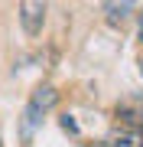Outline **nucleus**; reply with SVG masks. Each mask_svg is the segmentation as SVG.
<instances>
[{
    "instance_id": "obj_9",
    "label": "nucleus",
    "mask_w": 143,
    "mask_h": 147,
    "mask_svg": "<svg viewBox=\"0 0 143 147\" xmlns=\"http://www.w3.org/2000/svg\"><path fill=\"white\" fill-rule=\"evenodd\" d=\"M140 75H143V65H140Z\"/></svg>"
},
{
    "instance_id": "obj_1",
    "label": "nucleus",
    "mask_w": 143,
    "mask_h": 147,
    "mask_svg": "<svg viewBox=\"0 0 143 147\" xmlns=\"http://www.w3.org/2000/svg\"><path fill=\"white\" fill-rule=\"evenodd\" d=\"M20 23H23V30L29 36H39L43 33V23H46V3H39V0L20 3Z\"/></svg>"
},
{
    "instance_id": "obj_10",
    "label": "nucleus",
    "mask_w": 143,
    "mask_h": 147,
    "mask_svg": "<svg viewBox=\"0 0 143 147\" xmlns=\"http://www.w3.org/2000/svg\"><path fill=\"white\" fill-rule=\"evenodd\" d=\"M0 147H3V144H0Z\"/></svg>"
},
{
    "instance_id": "obj_5",
    "label": "nucleus",
    "mask_w": 143,
    "mask_h": 147,
    "mask_svg": "<svg viewBox=\"0 0 143 147\" xmlns=\"http://www.w3.org/2000/svg\"><path fill=\"white\" fill-rule=\"evenodd\" d=\"M130 10H133V3H104V13L111 23H124L130 16Z\"/></svg>"
},
{
    "instance_id": "obj_3",
    "label": "nucleus",
    "mask_w": 143,
    "mask_h": 147,
    "mask_svg": "<svg viewBox=\"0 0 143 147\" xmlns=\"http://www.w3.org/2000/svg\"><path fill=\"white\" fill-rule=\"evenodd\" d=\"M29 105L39 111V115H46V111H52L59 105V92L52 88V85H39L36 92H33V98H29Z\"/></svg>"
},
{
    "instance_id": "obj_6",
    "label": "nucleus",
    "mask_w": 143,
    "mask_h": 147,
    "mask_svg": "<svg viewBox=\"0 0 143 147\" xmlns=\"http://www.w3.org/2000/svg\"><path fill=\"white\" fill-rule=\"evenodd\" d=\"M114 147H140V137L137 134H120V137H117V141H114Z\"/></svg>"
},
{
    "instance_id": "obj_4",
    "label": "nucleus",
    "mask_w": 143,
    "mask_h": 147,
    "mask_svg": "<svg viewBox=\"0 0 143 147\" xmlns=\"http://www.w3.org/2000/svg\"><path fill=\"white\" fill-rule=\"evenodd\" d=\"M39 121H43V115H39L33 105H26V111H23V141L29 144V137H33V131L39 127Z\"/></svg>"
},
{
    "instance_id": "obj_2",
    "label": "nucleus",
    "mask_w": 143,
    "mask_h": 147,
    "mask_svg": "<svg viewBox=\"0 0 143 147\" xmlns=\"http://www.w3.org/2000/svg\"><path fill=\"white\" fill-rule=\"evenodd\" d=\"M117 118L127 121L133 131H140V127H143V98H130V101H124V105L117 108Z\"/></svg>"
},
{
    "instance_id": "obj_7",
    "label": "nucleus",
    "mask_w": 143,
    "mask_h": 147,
    "mask_svg": "<svg viewBox=\"0 0 143 147\" xmlns=\"http://www.w3.org/2000/svg\"><path fill=\"white\" fill-rule=\"evenodd\" d=\"M59 124H62V131H69V134H78V121H75L72 115H62V118H59Z\"/></svg>"
},
{
    "instance_id": "obj_8",
    "label": "nucleus",
    "mask_w": 143,
    "mask_h": 147,
    "mask_svg": "<svg viewBox=\"0 0 143 147\" xmlns=\"http://www.w3.org/2000/svg\"><path fill=\"white\" fill-rule=\"evenodd\" d=\"M140 39H143V10H140Z\"/></svg>"
}]
</instances>
